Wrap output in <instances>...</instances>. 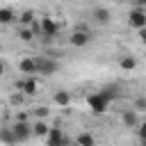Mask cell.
I'll use <instances>...</instances> for the list:
<instances>
[{
    "label": "cell",
    "mask_w": 146,
    "mask_h": 146,
    "mask_svg": "<svg viewBox=\"0 0 146 146\" xmlns=\"http://www.w3.org/2000/svg\"><path fill=\"white\" fill-rule=\"evenodd\" d=\"M75 146H96V137L91 132H80L75 137Z\"/></svg>",
    "instance_id": "obj_17"
},
{
    "label": "cell",
    "mask_w": 146,
    "mask_h": 146,
    "mask_svg": "<svg viewBox=\"0 0 146 146\" xmlns=\"http://www.w3.org/2000/svg\"><path fill=\"white\" fill-rule=\"evenodd\" d=\"M139 41H141V43H146V27H144V30H139Z\"/></svg>",
    "instance_id": "obj_26"
},
{
    "label": "cell",
    "mask_w": 146,
    "mask_h": 146,
    "mask_svg": "<svg viewBox=\"0 0 146 146\" xmlns=\"http://www.w3.org/2000/svg\"><path fill=\"white\" fill-rule=\"evenodd\" d=\"M36 91H39V80H36V75H30V78H25L23 94H25V96H34Z\"/></svg>",
    "instance_id": "obj_14"
},
{
    "label": "cell",
    "mask_w": 146,
    "mask_h": 146,
    "mask_svg": "<svg viewBox=\"0 0 146 146\" xmlns=\"http://www.w3.org/2000/svg\"><path fill=\"white\" fill-rule=\"evenodd\" d=\"M32 130H34V137H48L52 128H50V125H48L43 119H36V121L32 123Z\"/></svg>",
    "instance_id": "obj_12"
},
{
    "label": "cell",
    "mask_w": 146,
    "mask_h": 146,
    "mask_svg": "<svg viewBox=\"0 0 146 146\" xmlns=\"http://www.w3.org/2000/svg\"><path fill=\"white\" fill-rule=\"evenodd\" d=\"M0 139L5 141V146H16L18 144V139L14 135V128H2L0 130Z\"/></svg>",
    "instance_id": "obj_16"
},
{
    "label": "cell",
    "mask_w": 146,
    "mask_h": 146,
    "mask_svg": "<svg viewBox=\"0 0 146 146\" xmlns=\"http://www.w3.org/2000/svg\"><path fill=\"white\" fill-rule=\"evenodd\" d=\"M30 30L34 32V36H43V27H41V18H39V21L34 18V23L30 25Z\"/></svg>",
    "instance_id": "obj_22"
},
{
    "label": "cell",
    "mask_w": 146,
    "mask_h": 146,
    "mask_svg": "<svg viewBox=\"0 0 146 146\" xmlns=\"http://www.w3.org/2000/svg\"><path fill=\"white\" fill-rule=\"evenodd\" d=\"M14 21H18V14H16L11 7H2V9H0V23H2V25H9V23H14Z\"/></svg>",
    "instance_id": "obj_15"
},
{
    "label": "cell",
    "mask_w": 146,
    "mask_h": 146,
    "mask_svg": "<svg viewBox=\"0 0 146 146\" xmlns=\"http://www.w3.org/2000/svg\"><path fill=\"white\" fill-rule=\"evenodd\" d=\"M132 107H135L137 112L146 110V96H137V98H135V103H132Z\"/></svg>",
    "instance_id": "obj_23"
},
{
    "label": "cell",
    "mask_w": 146,
    "mask_h": 146,
    "mask_svg": "<svg viewBox=\"0 0 146 146\" xmlns=\"http://www.w3.org/2000/svg\"><path fill=\"white\" fill-rule=\"evenodd\" d=\"M16 36H18L23 43H30V41L34 39V32H32L30 27H18V30H16Z\"/></svg>",
    "instance_id": "obj_20"
},
{
    "label": "cell",
    "mask_w": 146,
    "mask_h": 146,
    "mask_svg": "<svg viewBox=\"0 0 146 146\" xmlns=\"http://www.w3.org/2000/svg\"><path fill=\"white\" fill-rule=\"evenodd\" d=\"M18 71L25 73V78L34 75V73H36V62H34V57H23V59L18 62Z\"/></svg>",
    "instance_id": "obj_10"
},
{
    "label": "cell",
    "mask_w": 146,
    "mask_h": 146,
    "mask_svg": "<svg viewBox=\"0 0 146 146\" xmlns=\"http://www.w3.org/2000/svg\"><path fill=\"white\" fill-rule=\"evenodd\" d=\"M14 135H16V139H18V144H25L30 137H34V130H32V123H27V121H14Z\"/></svg>",
    "instance_id": "obj_5"
},
{
    "label": "cell",
    "mask_w": 146,
    "mask_h": 146,
    "mask_svg": "<svg viewBox=\"0 0 146 146\" xmlns=\"http://www.w3.org/2000/svg\"><path fill=\"white\" fill-rule=\"evenodd\" d=\"M68 43H71L73 48H84V46H89V43H91V32L84 30V27H78V30H73V34L68 36Z\"/></svg>",
    "instance_id": "obj_4"
},
{
    "label": "cell",
    "mask_w": 146,
    "mask_h": 146,
    "mask_svg": "<svg viewBox=\"0 0 146 146\" xmlns=\"http://www.w3.org/2000/svg\"><path fill=\"white\" fill-rule=\"evenodd\" d=\"M87 105L91 107V112H94V114H103V112L110 107V100H107L100 91H91V94L87 96Z\"/></svg>",
    "instance_id": "obj_2"
},
{
    "label": "cell",
    "mask_w": 146,
    "mask_h": 146,
    "mask_svg": "<svg viewBox=\"0 0 146 146\" xmlns=\"http://www.w3.org/2000/svg\"><path fill=\"white\" fill-rule=\"evenodd\" d=\"M41 27H43V39H52L59 32V25L55 23L52 16H41Z\"/></svg>",
    "instance_id": "obj_8"
},
{
    "label": "cell",
    "mask_w": 146,
    "mask_h": 146,
    "mask_svg": "<svg viewBox=\"0 0 146 146\" xmlns=\"http://www.w3.org/2000/svg\"><path fill=\"white\" fill-rule=\"evenodd\" d=\"M91 21H94L96 25H110L112 11H110L107 7H94V9H91Z\"/></svg>",
    "instance_id": "obj_7"
},
{
    "label": "cell",
    "mask_w": 146,
    "mask_h": 146,
    "mask_svg": "<svg viewBox=\"0 0 146 146\" xmlns=\"http://www.w3.org/2000/svg\"><path fill=\"white\" fill-rule=\"evenodd\" d=\"M139 146H146V139H139Z\"/></svg>",
    "instance_id": "obj_28"
},
{
    "label": "cell",
    "mask_w": 146,
    "mask_h": 146,
    "mask_svg": "<svg viewBox=\"0 0 146 146\" xmlns=\"http://www.w3.org/2000/svg\"><path fill=\"white\" fill-rule=\"evenodd\" d=\"M121 121H123V125L125 128H139V112L132 107V110H125L123 114H121Z\"/></svg>",
    "instance_id": "obj_9"
},
{
    "label": "cell",
    "mask_w": 146,
    "mask_h": 146,
    "mask_svg": "<svg viewBox=\"0 0 146 146\" xmlns=\"http://www.w3.org/2000/svg\"><path fill=\"white\" fill-rule=\"evenodd\" d=\"M52 103L59 105V107H68V105H71V94H68L66 89H57V91L52 94Z\"/></svg>",
    "instance_id": "obj_11"
},
{
    "label": "cell",
    "mask_w": 146,
    "mask_h": 146,
    "mask_svg": "<svg viewBox=\"0 0 146 146\" xmlns=\"http://www.w3.org/2000/svg\"><path fill=\"white\" fill-rule=\"evenodd\" d=\"M32 114H34V119H46V116H48V107H46V105H36V107L32 110Z\"/></svg>",
    "instance_id": "obj_21"
},
{
    "label": "cell",
    "mask_w": 146,
    "mask_h": 146,
    "mask_svg": "<svg viewBox=\"0 0 146 146\" xmlns=\"http://www.w3.org/2000/svg\"><path fill=\"white\" fill-rule=\"evenodd\" d=\"M9 103H11V105H21V103H23V96H21V94H14V96L9 98Z\"/></svg>",
    "instance_id": "obj_25"
},
{
    "label": "cell",
    "mask_w": 146,
    "mask_h": 146,
    "mask_svg": "<svg viewBox=\"0 0 146 146\" xmlns=\"http://www.w3.org/2000/svg\"><path fill=\"white\" fill-rule=\"evenodd\" d=\"M34 62H36V73H41V75H52L59 68L57 59H52L48 55H39V57H34Z\"/></svg>",
    "instance_id": "obj_1"
},
{
    "label": "cell",
    "mask_w": 146,
    "mask_h": 146,
    "mask_svg": "<svg viewBox=\"0 0 146 146\" xmlns=\"http://www.w3.org/2000/svg\"><path fill=\"white\" fill-rule=\"evenodd\" d=\"M128 25L135 27L137 32L144 30V27H146V9H144V7H135V9H130V11H128Z\"/></svg>",
    "instance_id": "obj_3"
},
{
    "label": "cell",
    "mask_w": 146,
    "mask_h": 146,
    "mask_svg": "<svg viewBox=\"0 0 146 146\" xmlns=\"http://www.w3.org/2000/svg\"><path fill=\"white\" fill-rule=\"evenodd\" d=\"M119 66H121L123 71H128V73H130V71H135V68H137V59H135L132 55H123V57L119 59Z\"/></svg>",
    "instance_id": "obj_18"
},
{
    "label": "cell",
    "mask_w": 146,
    "mask_h": 146,
    "mask_svg": "<svg viewBox=\"0 0 146 146\" xmlns=\"http://www.w3.org/2000/svg\"><path fill=\"white\" fill-rule=\"evenodd\" d=\"M98 91H100L110 103L116 100V96H119V87H116V84H107V87H103V89H98Z\"/></svg>",
    "instance_id": "obj_19"
},
{
    "label": "cell",
    "mask_w": 146,
    "mask_h": 146,
    "mask_svg": "<svg viewBox=\"0 0 146 146\" xmlns=\"http://www.w3.org/2000/svg\"><path fill=\"white\" fill-rule=\"evenodd\" d=\"M137 137H139V139H146V123H139V128H137Z\"/></svg>",
    "instance_id": "obj_24"
},
{
    "label": "cell",
    "mask_w": 146,
    "mask_h": 146,
    "mask_svg": "<svg viewBox=\"0 0 146 146\" xmlns=\"http://www.w3.org/2000/svg\"><path fill=\"white\" fill-rule=\"evenodd\" d=\"M16 121H27V116H25V114L21 112V114H16Z\"/></svg>",
    "instance_id": "obj_27"
},
{
    "label": "cell",
    "mask_w": 146,
    "mask_h": 146,
    "mask_svg": "<svg viewBox=\"0 0 146 146\" xmlns=\"http://www.w3.org/2000/svg\"><path fill=\"white\" fill-rule=\"evenodd\" d=\"M34 18H36V14H34L32 9H23V11L18 14V27H30V25L34 23Z\"/></svg>",
    "instance_id": "obj_13"
},
{
    "label": "cell",
    "mask_w": 146,
    "mask_h": 146,
    "mask_svg": "<svg viewBox=\"0 0 146 146\" xmlns=\"http://www.w3.org/2000/svg\"><path fill=\"white\" fill-rule=\"evenodd\" d=\"M46 146H71V139L64 135L62 128H52L50 135L46 137Z\"/></svg>",
    "instance_id": "obj_6"
}]
</instances>
